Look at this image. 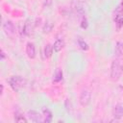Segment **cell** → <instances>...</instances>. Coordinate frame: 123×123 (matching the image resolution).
Instances as JSON below:
<instances>
[{"label":"cell","instance_id":"cb8c5ba5","mask_svg":"<svg viewBox=\"0 0 123 123\" xmlns=\"http://www.w3.org/2000/svg\"><path fill=\"white\" fill-rule=\"evenodd\" d=\"M121 69H122V72H123V64H122V66H121Z\"/></svg>","mask_w":123,"mask_h":123},{"label":"cell","instance_id":"ac0fdd59","mask_svg":"<svg viewBox=\"0 0 123 123\" xmlns=\"http://www.w3.org/2000/svg\"><path fill=\"white\" fill-rule=\"evenodd\" d=\"M14 121L15 122H18V123H26L27 122V119L23 116V115H21V114H18V115H16L15 117H14Z\"/></svg>","mask_w":123,"mask_h":123},{"label":"cell","instance_id":"30bf717a","mask_svg":"<svg viewBox=\"0 0 123 123\" xmlns=\"http://www.w3.org/2000/svg\"><path fill=\"white\" fill-rule=\"evenodd\" d=\"M64 47V41L62 39H57L53 44V49L56 53L62 51V49Z\"/></svg>","mask_w":123,"mask_h":123},{"label":"cell","instance_id":"9a60e30c","mask_svg":"<svg viewBox=\"0 0 123 123\" xmlns=\"http://www.w3.org/2000/svg\"><path fill=\"white\" fill-rule=\"evenodd\" d=\"M78 44H79L80 48H81L82 50H84V51H87V50L89 49L88 44H87L84 39H82V38H79V39H78Z\"/></svg>","mask_w":123,"mask_h":123},{"label":"cell","instance_id":"3957f363","mask_svg":"<svg viewBox=\"0 0 123 123\" xmlns=\"http://www.w3.org/2000/svg\"><path fill=\"white\" fill-rule=\"evenodd\" d=\"M90 100H91V92H90V90L87 89V88H83L81 93H80V96H79L80 104L83 107H86V106L89 105Z\"/></svg>","mask_w":123,"mask_h":123},{"label":"cell","instance_id":"ba28073f","mask_svg":"<svg viewBox=\"0 0 123 123\" xmlns=\"http://www.w3.org/2000/svg\"><path fill=\"white\" fill-rule=\"evenodd\" d=\"M26 54L30 59L36 58V47L33 42H28L26 44Z\"/></svg>","mask_w":123,"mask_h":123},{"label":"cell","instance_id":"8fae6325","mask_svg":"<svg viewBox=\"0 0 123 123\" xmlns=\"http://www.w3.org/2000/svg\"><path fill=\"white\" fill-rule=\"evenodd\" d=\"M53 45H51L50 43H47L45 46H44V51H43V54H44V57L46 59H49L51 58L52 54H53Z\"/></svg>","mask_w":123,"mask_h":123},{"label":"cell","instance_id":"d6986e66","mask_svg":"<svg viewBox=\"0 0 123 123\" xmlns=\"http://www.w3.org/2000/svg\"><path fill=\"white\" fill-rule=\"evenodd\" d=\"M80 26H81V28H83V29H86V28H87V26H88V22H87V19L86 18V16L83 17V18L81 19Z\"/></svg>","mask_w":123,"mask_h":123},{"label":"cell","instance_id":"9c48e42d","mask_svg":"<svg viewBox=\"0 0 123 123\" xmlns=\"http://www.w3.org/2000/svg\"><path fill=\"white\" fill-rule=\"evenodd\" d=\"M23 34L25 36H31L33 34V25L30 20H27L23 26Z\"/></svg>","mask_w":123,"mask_h":123},{"label":"cell","instance_id":"e0dca14e","mask_svg":"<svg viewBox=\"0 0 123 123\" xmlns=\"http://www.w3.org/2000/svg\"><path fill=\"white\" fill-rule=\"evenodd\" d=\"M64 107H65V110L68 112H70L72 111V105H71V102H70V100L68 98H66L65 101H64Z\"/></svg>","mask_w":123,"mask_h":123},{"label":"cell","instance_id":"8992f818","mask_svg":"<svg viewBox=\"0 0 123 123\" xmlns=\"http://www.w3.org/2000/svg\"><path fill=\"white\" fill-rule=\"evenodd\" d=\"M72 9H73L74 13L79 18L82 19L83 17H85V9L83 8V6H82V4L80 2H74L73 6H72Z\"/></svg>","mask_w":123,"mask_h":123},{"label":"cell","instance_id":"277c9868","mask_svg":"<svg viewBox=\"0 0 123 123\" xmlns=\"http://www.w3.org/2000/svg\"><path fill=\"white\" fill-rule=\"evenodd\" d=\"M3 30H4L5 34L11 38H13L16 35V29H15L13 23L10 20L5 21V23L3 24Z\"/></svg>","mask_w":123,"mask_h":123},{"label":"cell","instance_id":"5b68a950","mask_svg":"<svg viewBox=\"0 0 123 123\" xmlns=\"http://www.w3.org/2000/svg\"><path fill=\"white\" fill-rule=\"evenodd\" d=\"M27 115H28V117L30 118V120L33 121V122L39 123V122L44 121L43 115H41L38 111H35V110H29V111H27Z\"/></svg>","mask_w":123,"mask_h":123},{"label":"cell","instance_id":"4fadbf2b","mask_svg":"<svg viewBox=\"0 0 123 123\" xmlns=\"http://www.w3.org/2000/svg\"><path fill=\"white\" fill-rule=\"evenodd\" d=\"M115 55L117 57H123V42L122 41H117L115 45Z\"/></svg>","mask_w":123,"mask_h":123},{"label":"cell","instance_id":"603a6c76","mask_svg":"<svg viewBox=\"0 0 123 123\" xmlns=\"http://www.w3.org/2000/svg\"><path fill=\"white\" fill-rule=\"evenodd\" d=\"M119 6H120V8H121V9H122V11H123V0L121 1V4H120Z\"/></svg>","mask_w":123,"mask_h":123},{"label":"cell","instance_id":"7402d4cb","mask_svg":"<svg viewBox=\"0 0 123 123\" xmlns=\"http://www.w3.org/2000/svg\"><path fill=\"white\" fill-rule=\"evenodd\" d=\"M3 92H4V86L1 85V95L3 94Z\"/></svg>","mask_w":123,"mask_h":123},{"label":"cell","instance_id":"7a4b0ae2","mask_svg":"<svg viewBox=\"0 0 123 123\" xmlns=\"http://www.w3.org/2000/svg\"><path fill=\"white\" fill-rule=\"evenodd\" d=\"M122 69H121V65L118 60H113L111 62V73H110V77L111 80L112 82H116L119 80L120 75H121Z\"/></svg>","mask_w":123,"mask_h":123},{"label":"cell","instance_id":"44dd1931","mask_svg":"<svg viewBox=\"0 0 123 123\" xmlns=\"http://www.w3.org/2000/svg\"><path fill=\"white\" fill-rule=\"evenodd\" d=\"M5 57H6L5 52H4V50L2 49V50H1V60H4V59H5Z\"/></svg>","mask_w":123,"mask_h":123},{"label":"cell","instance_id":"5bb4252c","mask_svg":"<svg viewBox=\"0 0 123 123\" xmlns=\"http://www.w3.org/2000/svg\"><path fill=\"white\" fill-rule=\"evenodd\" d=\"M52 29H53V23H51L50 21H46V22L44 23L43 27H42V31H43L44 34L50 33V32L52 31Z\"/></svg>","mask_w":123,"mask_h":123},{"label":"cell","instance_id":"7c38bea8","mask_svg":"<svg viewBox=\"0 0 123 123\" xmlns=\"http://www.w3.org/2000/svg\"><path fill=\"white\" fill-rule=\"evenodd\" d=\"M42 114L44 117V122H50L52 120V111L48 108H43L42 109Z\"/></svg>","mask_w":123,"mask_h":123},{"label":"cell","instance_id":"52a82bcc","mask_svg":"<svg viewBox=\"0 0 123 123\" xmlns=\"http://www.w3.org/2000/svg\"><path fill=\"white\" fill-rule=\"evenodd\" d=\"M112 116L114 117V119H117V120H119L123 116V104L118 103L113 107Z\"/></svg>","mask_w":123,"mask_h":123},{"label":"cell","instance_id":"6da1fadb","mask_svg":"<svg viewBox=\"0 0 123 123\" xmlns=\"http://www.w3.org/2000/svg\"><path fill=\"white\" fill-rule=\"evenodd\" d=\"M8 82L10 84V86L15 92H17L20 88H23L26 86V83H27L26 80L21 76H12L9 79Z\"/></svg>","mask_w":123,"mask_h":123},{"label":"cell","instance_id":"ffe728a7","mask_svg":"<svg viewBox=\"0 0 123 123\" xmlns=\"http://www.w3.org/2000/svg\"><path fill=\"white\" fill-rule=\"evenodd\" d=\"M115 23H116V26H117L118 29L123 26V14H122L119 18H117V19L115 20Z\"/></svg>","mask_w":123,"mask_h":123},{"label":"cell","instance_id":"2e32d148","mask_svg":"<svg viewBox=\"0 0 123 123\" xmlns=\"http://www.w3.org/2000/svg\"><path fill=\"white\" fill-rule=\"evenodd\" d=\"M62 71L61 69H58V70L56 71L55 75H54L53 81H54L55 83H58V82L62 81Z\"/></svg>","mask_w":123,"mask_h":123}]
</instances>
